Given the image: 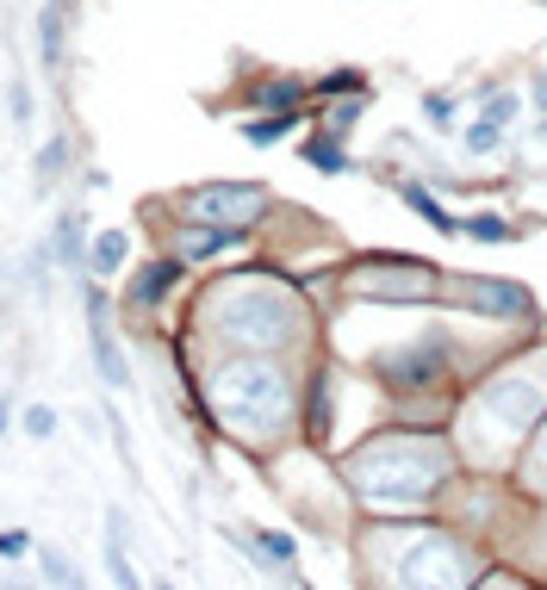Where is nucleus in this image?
<instances>
[{
	"mask_svg": "<svg viewBox=\"0 0 547 590\" xmlns=\"http://www.w3.org/2000/svg\"><path fill=\"white\" fill-rule=\"evenodd\" d=\"M69 169V137H50V143H44L38 150V162H32V187L38 193H50L57 187V174Z\"/></svg>",
	"mask_w": 547,
	"mask_h": 590,
	"instance_id": "obj_9",
	"label": "nucleus"
},
{
	"mask_svg": "<svg viewBox=\"0 0 547 590\" xmlns=\"http://www.w3.org/2000/svg\"><path fill=\"white\" fill-rule=\"evenodd\" d=\"M181 280V262H156V267H143V274H137L131 280V305L143 311V305H156L162 292H168V286Z\"/></svg>",
	"mask_w": 547,
	"mask_h": 590,
	"instance_id": "obj_6",
	"label": "nucleus"
},
{
	"mask_svg": "<svg viewBox=\"0 0 547 590\" xmlns=\"http://www.w3.org/2000/svg\"><path fill=\"white\" fill-rule=\"evenodd\" d=\"M467 143H473V150H498V125H491V118H479V125L467 131Z\"/></svg>",
	"mask_w": 547,
	"mask_h": 590,
	"instance_id": "obj_22",
	"label": "nucleus"
},
{
	"mask_svg": "<svg viewBox=\"0 0 547 590\" xmlns=\"http://www.w3.org/2000/svg\"><path fill=\"white\" fill-rule=\"evenodd\" d=\"M430 267H410V274H368L361 280V292H410V299H423L430 292Z\"/></svg>",
	"mask_w": 547,
	"mask_h": 590,
	"instance_id": "obj_8",
	"label": "nucleus"
},
{
	"mask_svg": "<svg viewBox=\"0 0 547 590\" xmlns=\"http://www.w3.org/2000/svg\"><path fill=\"white\" fill-rule=\"evenodd\" d=\"M473 236H479V243H504V224H498V218H473Z\"/></svg>",
	"mask_w": 547,
	"mask_h": 590,
	"instance_id": "obj_24",
	"label": "nucleus"
},
{
	"mask_svg": "<svg viewBox=\"0 0 547 590\" xmlns=\"http://www.w3.org/2000/svg\"><path fill=\"white\" fill-rule=\"evenodd\" d=\"M255 100H261V106H293V100H299V81H268Z\"/></svg>",
	"mask_w": 547,
	"mask_h": 590,
	"instance_id": "obj_19",
	"label": "nucleus"
},
{
	"mask_svg": "<svg viewBox=\"0 0 547 590\" xmlns=\"http://www.w3.org/2000/svg\"><path fill=\"white\" fill-rule=\"evenodd\" d=\"M0 553H7V559H20V553H32V534L7 529V534H0Z\"/></svg>",
	"mask_w": 547,
	"mask_h": 590,
	"instance_id": "obj_23",
	"label": "nucleus"
},
{
	"mask_svg": "<svg viewBox=\"0 0 547 590\" xmlns=\"http://www.w3.org/2000/svg\"><path fill=\"white\" fill-rule=\"evenodd\" d=\"M125 255H131V236H125V230H100L88 267H94V274H118V267H125Z\"/></svg>",
	"mask_w": 547,
	"mask_h": 590,
	"instance_id": "obj_10",
	"label": "nucleus"
},
{
	"mask_svg": "<svg viewBox=\"0 0 547 590\" xmlns=\"http://www.w3.org/2000/svg\"><path fill=\"white\" fill-rule=\"evenodd\" d=\"M50 255H57V267H69V274H81V267H88V236H81V211H62V218H57Z\"/></svg>",
	"mask_w": 547,
	"mask_h": 590,
	"instance_id": "obj_5",
	"label": "nucleus"
},
{
	"mask_svg": "<svg viewBox=\"0 0 547 590\" xmlns=\"http://www.w3.org/2000/svg\"><path fill=\"white\" fill-rule=\"evenodd\" d=\"M261 199H268L261 187H199L187 193V211L194 218H218V224H249L261 211Z\"/></svg>",
	"mask_w": 547,
	"mask_h": 590,
	"instance_id": "obj_2",
	"label": "nucleus"
},
{
	"mask_svg": "<svg viewBox=\"0 0 547 590\" xmlns=\"http://www.w3.org/2000/svg\"><path fill=\"white\" fill-rule=\"evenodd\" d=\"M81 311H88V336H94L100 380L113 385V392H125V385H131V367H125V355H118V343H113V329H106V292L88 286V280H81Z\"/></svg>",
	"mask_w": 547,
	"mask_h": 590,
	"instance_id": "obj_1",
	"label": "nucleus"
},
{
	"mask_svg": "<svg viewBox=\"0 0 547 590\" xmlns=\"http://www.w3.org/2000/svg\"><path fill=\"white\" fill-rule=\"evenodd\" d=\"M231 243V230H199V236H187V243H181V255H187V262H199V255H212V248H224Z\"/></svg>",
	"mask_w": 547,
	"mask_h": 590,
	"instance_id": "obj_17",
	"label": "nucleus"
},
{
	"mask_svg": "<svg viewBox=\"0 0 547 590\" xmlns=\"http://www.w3.org/2000/svg\"><path fill=\"white\" fill-rule=\"evenodd\" d=\"M7 423H13V404L0 398V436H7Z\"/></svg>",
	"mask_w": 547,
	"mask_h": 590,
	"instance_id": "obj_26",
	"label": "nucleus"
},
{
	"mask_svg": "<svg viewBox=\"0 0 547 590\" xmlns=\"http://www.w3.org/2000/svg\"><path fill=\"white\" fill-rule=\"evenodd\" d=\"M442 355H449V343H442V336H423V343L405 348V355H386L380 373H386L392 385H430V380H442Z\"/></svg>",
	"mask_w": 547,
	"mask_h": 590,
	"instance_id": "obj_3",
	"label": "nucleus"
},
{
	"mask_svg": "<svg viewBox=\"0 0 547 590\" xmlns=\"http://www.w3.org/2000/svg\"><path fill=\"white\" fill-rule=\"evenodd\" d=\"M305 162H312V169H324V174H342V169H349L342 143H330V137H312V143H305Z\"/></svg>",
	"mask_w": 547,
	"mask_h": 590,
	"instance_id": "obj_12",
	"label": "nucleus"
},
{
	"mask_svg": "<svg viewBox=\"0 0 547 590\" xmlns=\"http://www.w3.org/2000/svg\"><path fill=\"white\" fill-rule=\"evenodd\" d=\"M535 100H542V113H547V76H542V81H535Z\"/></svg>",
	"mask_w": 547,
	"mask_h": 590,
	"instance_id": "obj_27",
	"label": "nucleus"
},
{
	"mask_svg": "<svg viewBox=\"0 0 547 590\" xmlns=\"http://www.w3.org/2000/svg\"><path fill=\"white\" fill-rule=\"evenodd\" d=\"M491 404H510V429H523L528 417H535V398H528V392H516V385H498V392H491Z\"/></svg>",
	"mask_w": 547,
	"mask_h": 590,
	"instance_id": "obj_16",
	"label": "nucleus"
},
{
	"mask_svg": "<svg viewBox=\"0 0 547 590\" xmlns=\"http://www.w3.org/2000/svg\"><path fill=\"white\" fill-rule=\"evenodd\" d=\"M473 305H486L491 317H528V292L523 286H504V280H473L467 286Z\"/></svg>",
	"mask_w": 547,
	"mask_h": 590,
	"instance_id": "obj_4",
	"label": "nucleus"
},
{
	"mask_svg": "<svg viewBox=\"0 0 547 590\" xmlns=\"http://www.w3.org/2000/svg\"><path fill=\"white\" fill-rule=\"evenodd\" d=\"M62 20H69V7H57V0L38 13V25H44V62H50V69H62Z\"/></svg>",
	"mask_w": 547,
	"mask_h": 590,
	"instance_id": "obj_11",
	"label": "nucleus"
},
{
	"mask_svg": "<svg viewBox=\"0 0 547 590\" xmlns=\"http://www.w3.org/2000/svg\"><path fill=\"white\" fill-rule=\"evenodd\" d=\"M423 113H430L435 131H449V125H454V100L449 94H430V100H423Z\"/></svg>",
	"mask_w": 547,
	"mask_h": 590,
	"instance_id": "obj_20",
	"label": "nucleus"
},
{
	"mask_svg": "<svg viewBox=\"0 0 547 590\" xmlns=\"http://www.w3.org/2000/svg\"><path fill=\"white\" fill-rule=\"evenodd\" d=\"M20 429L32 441H50L57 436V410H50V404H32V410H20Z\"/></svg>",
	"mask_w": 547,
	"mask_h": 590,
	"instance_id": "obj_14",
	"label": "nucleus"
},
{
	"mask_svg": "<svg viewBox=\"0 0 547 590\" xmlns=\"http://www.w3.org/2000/svg\"><path fill=\"white\" fill-rule=\"evenodd\" d=\"M106 559H113V585L131 590L137 585V566H131V553H125V516H106Z\"/></svg>",
	"mask_w": 547,
	"mask_h": 590,
	"instance_id": "obj_7",
	"label": "nucleus"
},
{
	"mask_svg": "<svg viewBox=\"0 0 547 590\" xmlns=\"http://www.w3.org/2000/svg\"><path fill=\"white\" fill-rule=\"evenodd\" d=\"M510 113H516V100H510V94H498V100L486 106V118H491V125H510Z\"/></svg>",
	"mask_w": 547,
	"mask_h": 590,
	"instance_id": "obj_25",
	"label": "nucleus"
},
{
	"mask_svg": "<svg viewBox=\"0 0 547 590\" xmlns=\"http://www.w3.org/2000/svg\"><path fill=\"white\" fill-rule=\"evenodd\" d=\"M287 125H293V113H274V118H261V125H243V137H249V143H274V137H287Z\"/></svg>",
	"mask_w": 547,
	"mask_h": 590,
	"instance_id": "obj_18",
	"label": "nucleus"
},
{
	"mask_svg": "<svg viewBox=\"0 0 547 590\" xmlns=\"http://www.w3.org/2000/svg\"><path fill=\"white\" fill-rule=\"evenodd\" d=\"M7 106H13V125H25V118H32V88L13 81V88H7Z\"/></svg>",
	"mask_w": 547,
	"mask_h": 590,
	"instance_id": "obj_21",
	"label": "nucleus"
},
{
	"mask_svg": "<svg viewBox=\"0 0 547 590\" xmlns=\"http://www.w3.org/2000/svg\"><path fill=\"white\" fill-rule=\"evenodd\" d=\"M405 206H410V211H423V224H435V230H454V218H449L442 206H435L430 193L417 187V181H405Z\"/></svg>",
	"mask_w": 547,
	"mask_h": 590,
	"instance_id": "obj_13",
	"label": "nucleus"
},
{
	"mask_svg": "<svg viewBox=\"0 0 547 590\" xmlns=\"http://www.w3.org/2000/svg\"><path fill=\"white\" fill-rule=\"evenodd\" d=\"M38 571L50 578V585H81V571L69 566V559H62L57 547H38Z\"/></svg>",
	"mask_w": 547,
	"mask_h": 590,
	"instance_id": "obj_15",
	"label": "nucleus"
}]
</instances>
